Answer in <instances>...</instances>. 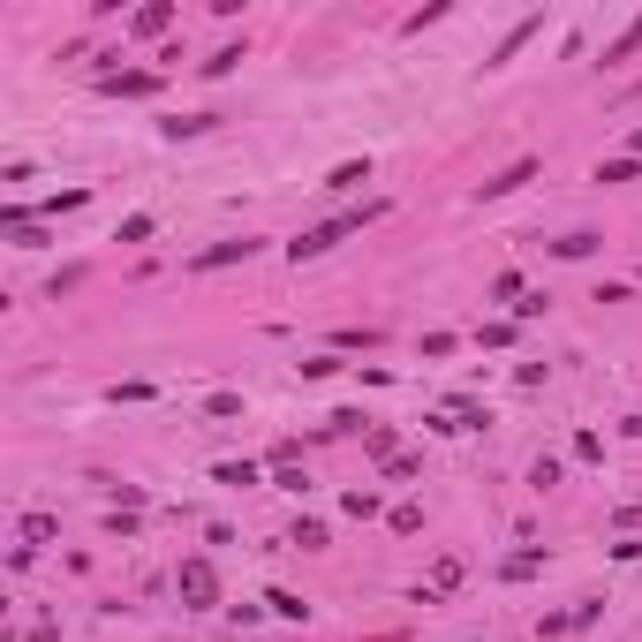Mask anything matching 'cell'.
Listing matches in <instances>:
<instances>
[{"instance_id":"6da1fadb","label":"cell","mask_w":642,"mask_h":642,"mask_svg":"<svg viewBox=\"0 0 642 642\" xmlns=\"http://www.w3.org/2000/svg\"><path fill=\"white\" fill-rule=\"evenodd\" d=\"M378 212H386V204H355V212H333V220H318V227H303V235L288 242V257L295 265H303V257H325L333 250V242H348V235H363V227L378 220Z\"/></svg>"},{"instance_id":"7a4b0ae2","label":"cell","mask_w":642,"mask_h":642,"mask_svg":"<svg viewBox=\"0 0 642 642\" xmlns=\"http://www.w3.org/2000/svg\"><path fill=\"white\" fill-rule=\"evenodd\" d=\"M174 597H182V612H212V605H220L212 559H182V567H174Z\"/></svg>"},{"instance_id":"3957f363","label":"cell","mask_w":642,"mask_h":642,"mask_svg":"<svg viewBox=\"0 0 642 642\" xmlns=\"http://www.w3.org/2000/svg\"><path fill=\"white\" fill-rule=\"evenodd\" d=\"M461 575H469V567H461V559H454V552H446V559H439V567H431V575H423V582H416V605H431V597H446V590H454V582H461Z\"/></svg>"},{"instance_id":"277c9868","label":"cell","mask_w":642,"mask_h":642,"mask_svg":"<svg viewBox=\"0 0 642 642\" xmlns=\"http://www.w3.org/2000/svg\"><path fill=\"white\" fill-rule=\"evenodd\" d=\"M106 91H114V99H152L159 91V76H144V68H121V76H99Z\"/></svg>"},{"instance_id":"5b68a950","label":"cell","mask_w":642,"mask_h":642,"mask_svg":"<svg viewBox=\"0 0 642 642\" xmlns=\"http://www.w3.org/2000/svg\"><path fill=\"white\" fill-rule=\"evenodd\" d=\"M242 257H257V242L242 235V242H212V250L197 257V272H220V265H242Z\"/></svg>"},{"instance_id":"8992f818","label":"cell","mask_w":642,"mask_h":642,"mask_svg":"<svg viewBox=\"0 0 642 642\" xmlns=\"http://www.w3.org/2000/svg\"><path fill=\"white\" fill-rule=\"evenodd\" d=\"M522 182H537V159H514L507 174H491V182H484V197H514Z\"/></svg>"},{"instance_id":"52a82bcc","label":"cell","mask_w":642,"mask_h":642,"mask_svg":"<svg viewBox=\"0 0 642 642\" xmlns=\"http://www.w3.org/2000/svg\"><path fill=\"white\" fill-rule=\"evenodd\" d=\"M167 23H174V8H167V0H152V8H136V16H129V31L136 38H159Z\"/></svg>"},{"instance_id":"ba28073f","label":"cell","mask_w":642,"mask_h":642,"mask_svg":"<svg viewBox=\"0 0 642 642\" xmlns=\"http://www.w3.org/2000/svg\"><path fill=\"white\" fill-rule=\"evenodd\" d=\"M355 182H371V159H348V167L325 174V189H355Z\"/></svg>"},{"instance_id":"9c48e42d","label":"cell","mask_w":642,"mask_h":642,"mask_svg":"<svg viewBox=\"0 0 642 642\" xmlns=\"http://www.w3.org/2000/svg\"><path fill=\"white\" fill-rule=\"evenodd\" d=\"M265 605H272V612H280V620H310V605H303V597H295V590H272V597H265Z\"/></svg>"},{"instance_id":"30bf717a","label":"cell","mask_w":642,"mask_h":642,"mask_svg":"<svg viewBox=\"0 0 642 642\" xmlns=\"http://www.w3.org/2000/svg\"><path fill=\"white\" fill-rule=\"evenodd\" d=\"M635 46H642V16H635V23H627V31H620V38H612V46H605V61H627V53H635Z\"/></svg>"},{"instance_id":"8fae6325","label":"cell","mask_w":642,"mask_h":642,"mask_svg":"<svg viewBox=\"0 0 642 642\" xmlns=\"http://www.w3.org/2000/svg\"><path fill=\"white\" fill-rule=\"evenodd\" d=\"M212 121H220V114H182V121H167V136H204Z\"/></svg>"},{"instance_id":"7c38bea8","label":"cell","mask_w":642,"mask_h":642,"mask_svg":"<svg viewBox=\"0 0 642 642\" xmlns=\"http://www.w3.org/2000/svg\"><path fill=\"white\" fill-rule=\"evenodd\" d=\"M288 544H303V552H325V522H295V537Z\"/></svg>"},{"instance_id":"4fadbf2b","label":"cell","mask_w":642,"mask_h":642,"mask_svg":"<svg viewBox=\"0 0 642 642\" xmlns=\"http://www.w3.org/2000/svg\"><path fill=\"white\" fill-rule=\"evenodd\" d=\"M537 567H544V559H537V552H514V559H507V567H499V575H507V582H522V575H537Z\"/></svg>"},{"instance_id":"5bb4252c","label":"cell","mask_w":642,"mask_h":642,"mask_svg":"<svg viewBox=\"0 0 642 642\" xmlns=\"http://www.w3.org/2000/svg\"><path fill=\"white\" fill-rule=\"evenodd\" d=\"M552 250H559V257H590V250H597V235H559Z\"/></svg>"},{"instance_id":"9a60e30c","label":"cell","mask_w":642,"mask_h":642,"mask_svg":"<svg viewBox=\"0 0 642 642\" xmlns=\"http://www.w3.org/2000/svg\"><path fill=\"white\" fill-rule=\"evenodd\" d=\"M635 152H642V129H635Z\"/></svg>"}]
</instances>
